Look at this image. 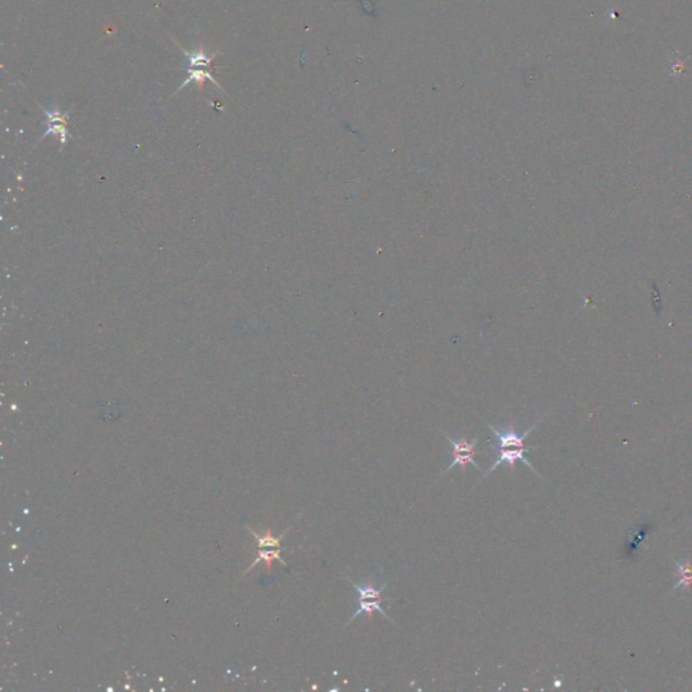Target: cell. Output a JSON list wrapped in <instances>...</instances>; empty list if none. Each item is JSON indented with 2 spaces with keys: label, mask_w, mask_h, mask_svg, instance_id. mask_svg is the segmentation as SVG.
Returning <instances> with one entry per match:
<instances>
[{
  "label": "cell",
  "mask_w": 692,
  "mask_h": 692,
  "mask_svg": "<svg viewBox=\"0 0 692 692\" xmlns=\"http://www.w3.org/2000/svg\"><path fill=\"white\" fill-rule=\"evenodd\" d=\"M346 579L351 581L352 587H353L354 590L357 591V594H358V610L354 612L353 617H351V618H349V621H348L346 626H348V625H349V624H351L353 619H356V618H357L360 614H367V618H368V621L370 622V621H372V618H373V612H380L383 617H386L387 619H388L389 622L395 624V622H394V621H392V619L388 617V614H387L386 610L382 607V605H383L386 600H391V599H387V597L383 596V591H384V588H386L388 583H386L384 585H382L380 588H376V587H375L372 583H367V584H364V585H358V584H356V583H354L353 580L349 579V578H346Z\"/></svg>",
  "instance_id": "6da1fadb"
},
{
  "label": "cell",
  "mask_w": 692,
  "mask_h": 692,
  "mask_svg": "<svg viewBox=\"0 0 692 692\" xmlns=\"http://www.w3.org/2000/svg\"><path fill=\"white\" fill-rule=\"evenodd\" d=\"M444 437L449 441V444L453 448V461H451V466L447 468V471L442 472V476H445L451 469H453L457 466H460L463 472L466 473L467 472V466H473L476 469L482 471V468L479 467L476 463H475V457L478 454V442H479V437H476L472 442H468L467 438L466 437H461L459 441H454L451 437L448 435V433L442 432Z\"/></svg>",
  "instance_id": "7a4b0ae2"
},
{
  "label": "cell",
  "mask_w": 692,
  "mask_h": 692,
  "mask_svg": "<svg viewBox=\"0 0 692 692\" xmlns=\"http://www.w3.org/2000/svg\"><path fill=\"white\" fill-rule=\"evenodd\" d=\"M537 448L538 447H526V448H514V449H498V459L494 463V466H491V468L484 473V478L490 476V473L499 467L500 464H507L510 467V471L514 473L516 461L523 463L525 466L530 468L531 471H534L538 476H541L537 472V469L531 466L530 461L526 459V451H531V449H537Z\"/></svg>",
  "instance_id": "3957f363"
},
{
  "label": "cell",
  "mask_w": 692,
  "mask_h": 692,
  "mask_svg": "<svg viewBox=\"0 0 692 692\" xmlns=\"http://www.w3.org/2000/svg\"><path fill=\"white\" fill-rule=\"evenodd\" d=\"M538 425V422H535V425L530 426L525 433H516V430L513 427H509L507 430H503V432H499L492 425H490L487 422V426L488 429L494 433V435L497 437L498 439V445H497V449H514V448H526V438L530 435L531 432L535 429V426Z\"/></svg>",
  "instance_id": "277c9868"
},
{
  "label": "cell",
  "mask_w": 692,
  "mask_h": 692,
  "mask_svg": "<svg viewBox=\"0 0 692 692\" xmlns=\"http://www.w3.org/2000/svg\"><path fill=\"white\" fill-rule=\"evenodd\" d=\"M41 111L47 115L49 122V129L47 130V133L44 134V137H47V135H49L50 133H53V134H59V135H60V138H61V144H65V142H66V140H68V135H69L68 130H66V128H65V123H66V121L69 119V113H71V110H69V111H66V113H60L59 107L56 106V107L53 109V111H48V110L42 109V107H41Z\"/></svg>",
  "instance_id": "5b68a950"
},
{
  "label": "cell",
  "mask_w": 692,
  "mask_h": 692,
  "mask_svg": "<svg viewBox=\"0 0 692 692\" xmlns=\"http://www.w3.org/2000/svg\"><path fill=\"white\" fill-rule=\"evenodd\" d=\"M187 75H188V76H187V79H186V80L183 81V83L180 84V87L177 88L176 91H175V94H177L178 91H181V90H183L184 87H187V85H188L190 83H193V81H195V83H196V85H198V90H199V92H200V91L203 90V83H205V81L206 80L212 81V83H214V84L217 85V88H218V90H219L221 92H224V94H227L225 90H224V88L221 87V84H219V83L217 81V79H215V78H214V76H212V75H211L210 72H207L206 69H202V68H193V66H188V69H187Z\"/></svg>",
  "instance_id": "8992f818"
},
{
  "label": "cell",
  "mask_w": 692,
  "mask_h": 692,
  "mask_svg": "<svg viewBox=\"0 0 692 692\" xmlns=\"http://www.w3.org/2000/svg\"><path fill=\"white\" fill-rule=\"evenodd\" d=\"M175 42H176V41H175ZM176 45L178 47V48H180V50H181V51L186 54V57L188 59V61H190V66H193V68H203V66L209 68V66H211V63H212V61H214V60H215V59H217V57L221 54V51H219V50H218V51H215V53H212V54H207V53H206V50H205V48H203L202 45H199V48L193 49V50H191V51H190V50H187V49L183 48V47H181L180 44H177V42Z\"/></svg>",
  "instance_id": "52a82bcc"
},
{
  "label": "cell",
  "mask_w": 692,
  "mask_h": 692,
  "mask_svg": "<svg viewBox=\"0 0 692 692\" xmlns=\"http://www.w3.org/2000/svg\"><path fill=\"white\" fill-rule=\"evenodd\" d=\"M676 576L679 580H677L676 585L674 587V590H676L679 587L690 590L692 587V563L690 562H681V563L676 562Z\"/></svg>",
  "instance_id": "ba28073f"
}]
</instances>
